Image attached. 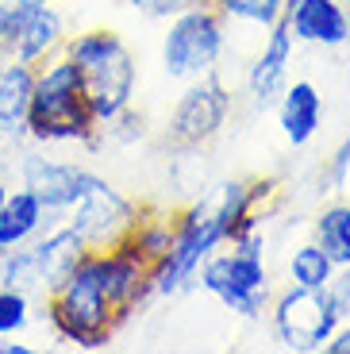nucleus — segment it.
Masks as SVG:
<instances>
[{
  "mask_svg": "<svg viewBox=\"0 0 350 354\" xmlns=\"http://www.w3.org/2000/svg\"><path fill=\"white\" fill-rule=\"evenodd\" d=\"M27 139L35 147H100V127L93 124L85 100V73L66 58L54 54L35 66V88H31V112H27Z\"/></svg>",
  "mask_w": 350,
  "mask_h": 354,
  "instance_id": "nucleus-1",
  "label": "nucleus"
},
{
  "mask_svg": "<svg viewBox=\"0 0 350 354\" xmlns=\"http://www.w3.org/2000/svg\"><path fill=\"white\" fill-rule=\"evenodd\" d=\"M43 304L54 335L70 346H81V351H104L123 324L112 297H108L100 250H85L81 262L70 270V277L43 297Z\"/></svg>",
  "mask_w": 350,
  "mask_h": 354,
  "instance_id": "nucleus-2",
  "label": "nucleus"
},
{
  "mask_svg": "<svg viewBox=\"0 0 350 354\" xmlns=\"http://www.w3.org/2000/svg\"><path fill=\"white\" fill-rule=\"evenodd\" d=\"M196 285L208 297H216L228 312H235V316H243V319L262 316L273 301L262 227L243 231L239 239L228 243V250L219 247L216 254L204 258V266L196 270Z\"/></svg>",
  "mask_w": 350,
  "mask_h": 354,
  "instance_id": "nucleus-3",
  "label": "nucleus"
},
{
  "mask_svg": "<svg viewBox=\"0 0 350 354\" xmlns=\"http://www.w3.org/2000/svg\"><path fill=\"white\" fill-rule=\"evenodd\" d=\"M228 243H231V231L223 223V216L216 212L212 193L196 196L193 204H185L181 212H174L169 250L150 266V289H154V297H177V292L193 289L196 270L204 266V258L216 254Z\"/></svg>",
  "mask_w": 350,
  "mask_h": 354,
  "instance_id": "nucleus-4",
  "label": "nucleus"
},
{
  "mask_svg": "<svg viewBox=\"0 0 350 354\" xmlns=\"http://www.w3.org/2000/svg\"><path fill=\"white\" fill-rule=\"evenodd\" d=\"M228 19L212 8L208 0H196L193 8L177 12L162 27L158 43V66L166 81H196L204 73H216L228 58Z\"/></svg>",
  "mask_w": 350,
  "mask_h": 354,
  "instance_id": "nucleus-5",
  "label": "nucleus"
},
{
  "mask_svg": "<svg viewBox=\"0 0 350 354\" xmlns=\"http://www.w3.org/2000/svg\"><path fill=\"white\" fill-rule=\"evenodd\" d=\"M85 243L81 235L70 227L66 220L50 223L43 235L27 243V247L16 250H0V285H12V289H24L31 292L35 301H43L46 292H54L70 270L81 262L85 254Z\"/></svg>",
  "mask_w": 350,
  "mask_h": 354,
  "instance_id": "nucleus-6",
  "label": "nucleus"
},
{
  "mask_svg": "<svg viewBox=\"0 0 350 354\" xmlns=\"http://www.w3.org/2000/svg\"><path fill=\"white\" fill-rule=\"evenodd\" d=\"M235 112V88L216 73H204L196 81H185L177 100L169 104L162 135L174 151H201L228 127Z\"/></svg>",
  "mask_w": 350,
  "mask_h": 354,
  "instance_id": "nucleus-7",
  "label": "nucleus"
},
{
  "mask_svg": "<svg viewBox=\"0 0 350 354\" xmlns=\"http://www.w3.org/2000/svg\"><path fill=\"white\" fill-rule=\"evenodd\" d=\"M270 331L285 351H324V343L339 328V308H335L331 292L312 289V285H285L281 292H273L270 301Z\"/></svg>",
  "mask_w": 350,
  "mask_h": 354,
  "instance_id": "nucleus-8",
  "label": "nucleus"
},
{
  "mask_svg": "<svg viewBox=\"0 0 350 354\" xmlns=\"http://www.w3.org/2000/svg\"><path fill=\"white\" fill-rule=\"evenodd\" d=\"M100 181L104 177L97 169H89L85 162L58 158V154H50V147L19 154V185L31 189L58 220H66Z\"/></svg>",
  "mask_w": 350,
  "mask_h": 354,
  "instance_id": "nucleus-9",
  "label": "nucleus"
},
{
  "mask_svg": "<svg viewBox=\"0 0 350 354\" xmlns=\"http://www.w3.org/2000/svg\"><path fill=\"white\" fill-rule=\"evenodd\" d=\"M139 216H142L139 201H131L127 193H120V189L104 177V181L66 216V223L77 231L81 243H85L89 250H108V247H120V243L131 235V227L139 223Z\"/></svg>",
  "mask_w": 350,
  "mask_h": 354,
  "instance_id": "nucleus-10",
  "label": "nucleus"
},
{
  "mask_svg": "<svg viewBox=\"0 0 350 354\" xmlns=\"http://www.w3.org/2000/svg\"><path fill=\"white\" fill-rule=\"evenodd\" d=\"M293 58H297V39H293L289 24L281 16L273 27H266L262 46H258V54L250 58V66L243 73V88L254 112H270L277 104L281 88L289 85Z\"/></svg>",
  "mask_w": 350,
  "mask_h": 354,
  "instance_id": "nucleus-11",
  "label": "nucleus"
},
{
  "mask_svg": "<svg viewBox=\"0 0 350 354\" xmlns=\"http://www.w3.org/2000/svg\"><path fill=\"white\" fill-rule=\"evenodd\" d=\"M135 88H139V62H135L131 46L116 54L112 62L85 73V100H89V112H93V124L100 131L135 104Z\"/></svg>",
  "mask_w": 350,
  "mask_h": 354,
  "instance_id": "nucleus-12",
  "label": "nucleus"
},
{
  "mask_svg": "<svg viewBox=\"0 0 350 354\" xmlns=\"http://www.w3.org/2000/svg\"><path fill=\"white\" fill-rule=\"evenodd\" d=\"M285 24L297 46H315V50L350 46V8L342 0H289Z\"/></svg>",
  "mask_w": 350,
  "mask_h": 354,
  "instance_id": "nucleus-13",
  "label": "nucleus"
},
{
  "mask_svg": "<svg viewBox=\"0 0 350 354\" xmlns=\"http://www.w3.org/2000/svg\"><path fill=\"white\" fill-rule=\"evenodd\" d=\"M273 112H277L281 139L300 151V147H308L315 135L324 131L327 100H324V93H320V85H315V81L297 77V81H289V85L281 88V97H277V104H273Z\"/></svg>",
  "mask_w": 350,
  "mask_h": 354,
  "instance_id": "nucleus-14",
  "label": "nucleus"
},
{
  "mask_svg": "<svg viewBox=\"0 0 350 354\" xmlns=\"http://www.w3.org/2000/svg\"><path fill=\"white\" fill-rule=\"evenodd\" d=\"M66 39H70V31H66V12L50 0V4H43L35 16L19 27V35L12 39V46L4 54L16 58V62H27V66H43L46 58L62 54Z\"/></svg>",
  "mask_w": 350,
  "mask_h": 354,
  "instance_id": "nucleus-15",
  "label": "nucleus"
},
{
  "mask_svg": "<svg viewBox=\"0 0 350 354\" xmlns=\"http://www.w3.org/2000/svg\"><path fill=\"white\" fill-rule=\"evenodd\" d=\"M50 223H58V216H54L27 185L8 189V196L0 204V250L27 247V243L35 239V235H43Z\"/></svg>",
  "mask_w": 350,
  "mask_h": 354,
  "instance_id": "nucleus-16",
  "label": "nucleus"
},
{
  "mask_svg": "<svg viewBox=\"0 0 350 354\" xmlns=\"http://www.w3.org/2000/svg\"><path fill=\"white\" fill-rule=\"evenodd\" d=\"M31 88H35V66L0 58V135L4 142L27 139V112H31Z\"/></svg>",
  "mask_w": 350,
  "mask_h": 354,
  "instance_id": "nucleus-17",
  "label": "nucleus"
},
{
  "mask_svg": "<svg viewBox=\"0 0 350 354\" xmlns=\"http://www.w3.org/2000/svg\"><path fill=\"white\" fill-rule=\"evenodd\" d=\"M123 50H127V43H123V35L116 27H81V31H73V35L66 39V46H62V54H66L81 73L112 62L116 54H123Z\"/></svg>",
  "mask_w": 350,
  "mask_h": 354,
  "instance_id": "nucleus-18",
  "label": "nucleus"
},
{
  "mask_svg": "<svg viewBox=\"0 0 350 354\" xmlns=\"http://www.w3.org/2000/svg\"><path fill=\"white\" fill-rule=\"evenodd\" d=\"M312 239L324 247V254L331 258L335 266H347L350 262V204L347 201L327 204L324 212L315 216Z\"/></svg>",
  "mask_w": 350,
  "mask_h": 354,
  "instance_id": "nucleus-19",
  "label": "nucleus"
},
{
  "mask_svg": "<svg viewBox=\"0 0 350 354\" xmlns=\"http://www.w3.org/2000/svg\"><path fill=\"white\" fill-rule=\"evenodd\" d=\"M219 16L228 19V27H250V31H266L285 16L289 0H208Z\"/></svg>",
  "mask_w": 350,
  "mask_h": 354,
  "instance_id": "nucleus-20",
  "label": "nucleus"
},
{
  "mask_svg": "<svg viewBox=\"0 0 350 354\" xmlns=\"http://www.w3.org/2000/svg\"><path fill=\"white\" fill-rule=\"evenodd\" d=\"M169 239H174V216H166V212L147 216V212H142L139 223L131 227V235H127L123 243H127V247H131L147 266H154L158 258L169 250Z\"/></svg>",
  "mask_w": 350,
  "mask_h": 354,
  "instance_id": "nucleus-21",
  "label": "nucleus"
},
{
  "mask_svg": "<svg viewBox=\"0 0 350 354\" xmlns=\"http://www.w3.org/2000/svg\"><path fill=\"white\" fill-rule=\"evenodd\" d=\"M335 274V262L324 254V247L315 239L300 243L289 250V281L293 285H312V289H324Z\"/></svg>",
  "mask_w": 350,
  "mask_h": 354,
  "instance_id": "nucleus-22",
  "label": "nucleus"
},
{
  "mask_svg": "<svg viewBox=\"0 0 350 354\" xmlns=\"http://www.w3.org/2000/svg\"><path fill=\"white\" fill-rule=\"evenodd\" d=\"M35 319V297L12 285H0V339L4 335H24Z\"/></svg>",
  "mask_w": 350,
  "mask_h": 354,
  "instance_id": "nucleus-23",
  "label": "nucleus"
},
{
  "mask_svg": "<svg viewBox=\"0 0 350 354\" xmlns=\"http://www.w3.org/2000/svg\"><path fill=\"white\" fill-rule=\"evenodd\" d=\"M43 4L50 0H0V54L12 46V39L19 35V27L35 16Z\"/></svg>",
  "mask_w": 350,
  "mask_h": 354,
  "instance_id": "nucleus-24",
  "label": "nucleus"
},
{
  "mask_svg": "<svg viewBox=\"0 0 350 354\" xmlns=\"http://www.w3.org/2000/svg\"><path fill=\"white\" fill-rule=\"evenodd\" d=\"M123 4H127L139 19H147V24H166L177 12L193 8L196 0H123Z\"/></svg>",
  "mask_w": 350,
  "mask_h": 354,
  "instance_id": "nucleus-25",
  "label": "nucleus"
},
{
  "mask_svg": "<svg viewBox=\"0 0 350 354\" xmlns=\"http://www.w3.org/2000/svg\"><path fill=\"white\" fill-rule=\"evenodd\" d=\"M327 292H331L339 316H350V262L347 266H335L331 281H327Z\"/></svg>",
  "mask_w": 350,
  "mask_h": 354,
  "instance_id": "nucleus-26",
  "label": "nucleus"
},
{
  "mask_svg": "<svg viewBox=\"0 0 350 354\" xmlns=\"http://www.w3.org/2000/svg\"><path fill=\"white\" fill-rule=\"evenodd\" d=\"M347 177H350V135H342V142L335 147L331 162H327V181H331L335 189H342Z\"/></svg>",
  "mask_w": 350,
  "mask_h": 354,
  "instance_id": "nucleus-27",
  "label": "nucleus"
},
{
  "mask_svg": "<svg viewBox=\"0 0 350 354\" xmlns=\"http://www.w3.org/2000/svg\"><path fill=\"white\" fill-rule=\"evenodd\" d=\"M327 354H350V316L339 319V328H335V335L324 343Z\"/></svg>",
  "mask_w": 350,
  "mask_h": 354,
  "instance_id": "nucleus-28",
  "label": "nucleus"
},
{
  "mask_svg": "<svg viewBox=\"0 0 350 354\" xmlns=\"http://www.w3.org/2000/svg\"><path fill=\"white\" fill-rule=\"evenodd\" d=\"M0 354H31V346H27V343H12V335H4Z\"/></svg>",
  "mask_w": 350,
  "mask_h": 354,
  "instance_id": "nucleus-29",
  "label": "nucleus"
},
{
  "mask_svg": "<svg viewBox=\"0 0 350 354\" xmlns=\"http://www.w3.org/2000/svg\"><path fill=\"white\" fill-rule=\"evenodd\" d=\"M8 189H12V185H8V177L0 174V204H4V196H8Z\"/></svg>",
  "mask_w": 350,
  "mask_h": 354,
  "instance_id": "nucleus-30",
  "label": "nucleus"
},
{
  "mask_svg": "<svg viewBox=\"0 0 350 354\" xmlns=\"http://www.w3.org/2000/svg\"><path fill=\"white\" fill-rule=\"evenodd\" d=\"M0 147H8V142H4V135H0Z\"/></svg>",
  "mask_w": 350,
  "mask_h": 354,
  "instance_id": "nucleus-31",
  "label": "nucleus"
},
{
  "mask_svg": "<svg viewBox=\"0 0 350 354\" xmlns=\"http://www.w3.org/2000/svg\"><path fill=\"white\" fill-rule=\"evenodd\" d=\"M342 4H347V8H350V0H342Z\"/></svg>",
  "mask_w": 350,
  "mask_h": 354,
  "instance_id": "nucleus-32",
  "label": "nucleus"
}]
</instances>
